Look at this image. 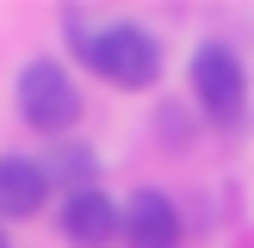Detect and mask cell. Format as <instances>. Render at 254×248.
<instances>
[{"label":"cell","instance_id":"obj_1","mask_svg":"<svg viewBox=\"0 0 254 248\" xmlns=\"http://www.w3.org/2000/svg\"><path fill=\"white\" fill-rule=\"evenodd\" d=\"M74 50L87 56V68L99 74V81L124 87V93H143V87L161 81V44L143 31V25H99V31H81L74 37Z\"/></svg>","mask_w":254,"mask_h":248},{"label":"cell","instance_id":"obj_2","mask_svg":"<svg viewBox=\"0 0 254 248\" xmlns=\"http://www.w3.org/2000/svg\"><path fill=\"white\" fill-rule=\"evenodd\" d=\"M186 81H192L198 112H205L217 130H236V124L248 118V68H242V56H236L230 44L205 37V44L192 50V68H186Z\"/></svg>","mask_w":254,"mask_h":248},{"label":"cell","instance_id":"obj_3","mask_svg":"<svg viewBox=\"0 0 254 248\" xmlns=\"http://www.w3.org/2000/svg\"><path fill=\"white\" fill-rule=\"evenodd\" d=\"M19 118L44 136H62L81 124V87L56 56H37L19 68Z\"/></svg>","mask_w":254,"mask_h":248},{"label":"cell","instance_id":"obj_4","mask_svg":"<svg viewBox=\"0 0 254 248\" xmlns=\"http://www.w3.org/2000/svg\"><path fill=\"white\" fill-rule=\"evenodd\" d=\"M56 223H62V236H68L74 248H106L112 236L124 230V211L112 205V198L99 192V186H74V192L62 198Z\"/></svg>","mask_w":254,"mask_h":248},{"label":"cell","instance_id":"obj_5","mask_svg":"<svg viewBox=\"0 0 254 248\" xmlns=\"http://www.w3.org/2000/svg\"><path fill=\"white\" fill-rule=\"evenodd\" d=\"M180 211H174L168 192H155V186H143V192H130V205H124V242L130 248H180Z\"/></svg>","mask_w":254,"mask_h":248},{"label":"cell","instance_id":"obj_6","mask_svg":"<svg viewBox=\"0 0 254 248\" xmlns=\"http://www.w3.org/2000/svg\"><path fill=\"white\" fill-rule=\"evenodd\" d=\"M50 198V168L31 155H0V217H31Z\"/></svg>","mask_w":254,"mask_h":248},{"label":"cell","instance_id":"obj_7","mask_svg":"<svg viewBox=\"0 0 254 248\" xmlns=\"http://www.w3.org/2000/svg\"><path fill=\"white\" fill-rule=\"evenodd\" d=\"M0 248H6V236H0Z\"/></svg>","mask_w":254,"mask_h":248}]
</instances>
